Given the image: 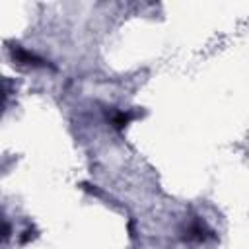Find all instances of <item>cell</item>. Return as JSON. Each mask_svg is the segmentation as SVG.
<instances>
[{"instance_id": "2", "label": "cell", "mask_w": 249, "mask_h": 249, "mask_svg": "<svg viewBox=\"0 0 249 249\" xmlns=\"http://www.w3.org/2000/svg\"><path fill=\"white\" fill-rule=\"evenodd\" d=\"M208 230H206V226L202 224V222H193L187 230H185V235H183V239H187V241H204L206 237H208Z\"/></svg>"}, {"instance_id": "4", "label": "cell", "mask_w": 249, "mask_h": 249, "mask_svg": "<svg viewBox=\"0 0 249 249\" xmlns=\"http://www.w3.org/2000/svg\"><path fill=\"white\" fill-rule=\"evenodd\" d=\"M23 233H25V235H21V239H19V241H21V243H23V245H25V243H27V241H29V239H33V237H35V235H37V233H35V230H33V228H31V230H25V231H23Z\"/></svg>"}, {"instance_id": "1", "label": "cell", "mask_w": 249, "mask_h": 249, "mask_svg": "<svg viewBox=\"0 0 249 249\" xmlns=\"http://www.w3.org/2000/svg\"><path fill=\"white\" fill-rule=\"evenodd\" d=\"M10 53H12V58H14L16 62H19V64H27V66H47V62H45L41 56L33 54L31 51H25L23 47L14 45V47H10Z\"/></svg>"}, {"instance_id": "3", "label": "cell", "mask_w": 249, "mask_h": 249, "mask_svg": "<svg viewBox=\"0 0 249 249\" xmlns=\"http://www.w3.org/2000/svg\"><path fill=\"white\" fill-rule=\"evenodd\" d=\"M134 117H136V113H132V111H115L113 117H111V124L117 130H123Z\"/></svg>"}]
</instances>
